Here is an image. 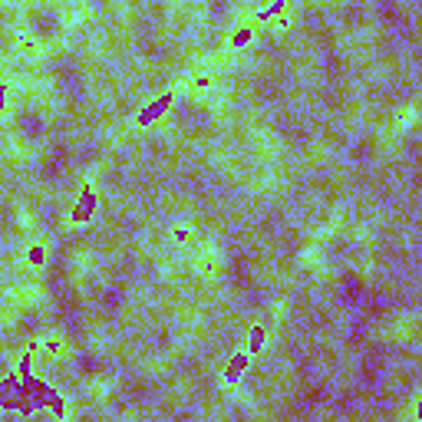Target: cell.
I'll use <instances>...</instances> for the list:
<instances>
[{"mask_svg":"<svg viewBox=\"0 0 422 422\" xmlns=\"http://www.w3.org/2000/svg\"><path fill=\"white\" fill-rule=\"evenodd\" d=\"M23 392H30V399L37 403V409L40 412H53V419H66V399L60 396V390L57 386H50L46 379L40 376H23Z\"/></svg>","mask_w":422,"mask_h":422,"instance_id":"obj_1","label":"cell"},{"mask_svg":"<svg viewBox=\"0 0 422 422\" xmlns=\"http://www.w3.org/2000/svg\"><path fill=\"white\" fill-rule=\"evenodd\" d=\"M175 103H179V92H159L152 103H145L136 112V125H139V129H149V125H155L162 116H168V112L175 109Z\"/></svg>","mask_w":422,"mask_h":422,"instance_id":"obj_2","label":"cell"},{"mask_svg":"<svg viewBox=\"0 0 422 422\" xmlns=\"http://www.w3.org/2000/svg\"><path fill=\"white\" fill-rule=\"evenodd\" d=\"M96 211H99V195H96V188H92V185H83L79 195H76V201H73V208H70V221H73V225H90L92 218H96Z\"/></svg>","mask_w":422,"mask_h":422,"instance_id":"obj_3","label":"cell"},{"mask_svg":"<svg viewBox=\"0 0 422 422\" xmlns=\"http://www.w3.org/2000/svg\"><path fill=\"white\" fill-rule=\"evenodd\" d=\"M20 390H23V379L17 376V373H10V376L0 379V412H14Z\"/></svg>","mask_w":422,"mask_h":422,"instance_id":"obj_4","label":"cell"},{"mask_svg":"<svg viewBox=\"0 0 422 422\" xmlns=\"http://www.w3.org/2000/svg\"><path fill=\"white\" fill-rule=\"evenodd\" d=\"M248 363H251V353H248V350H238V353L228 360V370H225L228 386H238V383H241V376L248 373Z\"/></svg>","mask_w":422,"mask_h":422,"instance_id":"obj_5","label":"cell"},{"mask_svg":"<svg viewBox=\"0 0 422 422\" xmlns=\"http://www.w3.org/2000/svg\"><path fill=\"white\" fill-rule=\"evenodd\" d=\"M264 343H268V330H264V327H261V323H251V330H248V353H251V356H257V353H261V350H264Z\"/></svg>","mask_w":422,"mask_h":422,"instance_id":"obj_6","label":"cell"},{"mask_svg":"<svg viewBox=\"0 0 422 422\" xmlns=\"http://www.w3.org/2000/svg\"><path fill=\"white\" fill-rule=\"evenodd\" d=\"M284 10H287V0H271L268 7L257 10V27H264V23H271L277 17H284Z\"/></svg>","mask_w":422,"mask_h":422,"instance_id":"obj_7","label":"cell"},{"mask_svg":"<svg viewBox=\"0 0 422 422\" xmlns=\"http://www.w3.org/2000/svg\"><path fill=\"white\" fill-rule=\"evenodd\" d=\"M37 347H40V343H27V350L20 353V363H17V376H20V379L33 373V356H37Z\"/></svg>","mask_w":422,"mask_h":422,"instance_id":"obj_8","label":"cell"},{"mask_svg":"<svg viewBox=\"0 0 422 422\" xmlns=\"http://www.w3.org/2000/svg\"><path fill=\"white\" fill-rule=\"evenodd\" d=\"M254 33L257 27H241V30L231 33V50H248V46L254 43Z\"/></svg>","mask_w":422,"mask_h":422,"instance_id":"obj_9","label":"cell"},{"mask_svg":"<svg viewBox=\"0 0 422 422\" xmlns=\"http://www.w3.org/2000/svg\"><path fill=\"white\" fill-rule=\"evenodd\" d=\"M46 257H50L46 244H30V248H27V264H30V268H46Z\"/></svg>","mask_w":422,"mask_h":422,"instance_id":"obj_10","label":"cell"},{"mask_svg":"<svg viewBox=\"0 0 422 422\" xmlns=\"http://www.w3.org/2000/svg\"><path fill=\"white\" fill-rule=\"evenodd\" d=\"M188 238H192V228H185V225L175 228V241H179V244H185Z\"/></svg>","mask_w":422,"mask_h":422,"instance_id":"obj_11","label":"cell"},{"mask_svg":"<svg viewBox=\"0 0 422 422\" xmlns=\"http://www.w3.org/2000/svg\"><path fill=\"white\" fill-rule=\"evenodd\" d=\"M7 109V83H0V112Z\"/></svg>","mask_w":422,"mask_h":422,"instance_id":"obj_12","label":"cell"}]
</instances>
